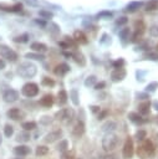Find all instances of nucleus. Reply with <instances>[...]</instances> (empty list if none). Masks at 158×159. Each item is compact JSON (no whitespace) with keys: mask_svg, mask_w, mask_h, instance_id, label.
Instances as JSON below:
<instances>
[{"mask_svg":"<svg viewBox=\"0 0 158 159\" xmlns=\"http://www.w3.org/2000/svg\"><path fill=\"white\" fill-rule=\"evenodd\" d=\"M36 72H37V68L31 62H22L17 67V75L24 78H31L36 75Z\"/></svg>","mask_w":158,"mask_h":159,"instance_id":"f03ea898","label":"nucleus"},{"mask_svg":"<svg viewBox=\"0 0 158 159\" xmlns=\"http://www.w3.org/2000/svg\"><path fill=\"white\" fill-rule=\"evenodd\" d=\"M4 134H5V137L10 138V137L14 134V127L10 125V124H6V125L4 127Z\"/></svg>","mask_w":158,"mask_h":159,"instance_id":"72a5a7b5","label":"nucleus"},{"mask_svg":"<svg viewBox=\"0 0 158 159\" xmlns=\"http://www.w3.org/2000/svg\"><path fill=\"white\" fill-rule=\"evenodd\" d=\"M137 97H138L139 99H146V98H149V96H148V93H147V92H139V93H137Z\"/></svg>","mask_w":158,"mask_h":159,"instance_id":"603ef678","label":"nucleus"},{"mask_svg":"<svg viewBox=\"0 0 158 159\" xmlns=\"http://www.w3.org/2000/svg\"><path fill=\"white\" fill-rule=\"evenodd\" d=\"M126 75H127V72L124 68H114L111 72V80L113 82H119L126 78Z\"/></svg>","mask_w":158,"mask_h":159,"instance_id":"6e6552de","label":"nucleus"},{"mask_svg":"<svg viewBox=\"0 0 158 159\" xmlns=\"http://www.w3.org/2000/svg\"><path fill=\"white\" fill-rule=\"evenodd\" d=\"M36 122H34V120H30V122H24L22 123V128H24V130H26V132H29V130H34L35 128H36Z\"/></svg>","mask_w":158,"mask_h":159,"instance_id":"cd10ccee","label":"nucleus"},{"mask_svg":"<svg viewBox=\"0 0 158 159\" xmlns=\"http://www.w3.org/2000/svg\"><path fill=\"white\" fill-rule=\"evenodd\" d=\"M146 10L147 11H156V10H158V0H149L146 4Z\"/></svg>","mask_w":158,"mask_h":159,"instance_id":"393cba45","label":"nucleus"},{"mask_svg":"<svg viewBox=\"0 0 158 159\" xmlns=\"http://www.w3.org/2000/svg\"><path fill=\"white\" fill-rule=\"evenodd\" d=\"M90 108H91V111H92L93 113H100V111H101V108H100L98 106H91Z\"/></svg>","mask_w":158,"mask_h":159,"instance_id":"864d4df0","label":"nucleus"},{"mask_svg":"<svg viewBox=\"0 0 158 159\" xmlns=\"http://www.w3.org/2000/svg\"><path fill=\"white\" fill-rule=\"evenodd\" d=\"M134 154V144H133V139L131 137H127L123 144V149H122V155L124 159H131Z\"/></svg>","mask_w":158,"mask_h":159,"instance_id":"423d86ee","label":"nucleus"},{"mask_svg":"<svg viewBox=\"0 0 158 159\" xmlns=\"http://www.w3.org/2000/svg\"><path fill=\"white\" fill-rule=\"evenodd\" d=\"M83 133H85V124H83V122L82 120H77L75 123L73 128H72V134L75 137L80 138L81 135H83Z\"/></svg>","mask_w":158,"mask_h":159,"instance_id":"9b49d317","label":"nucleus"},{"mask_svg":"<svg viewBox=\"0 0 158 159\" xmlns=\"http://www.w3.org/2000/svg\"><path fill=\"white\" fill-rule=\"evenodd\" d=\"M119 144V137L114 133H107L102 139V148L106 152H112Z\"/></svg>","mask_w":158,"mask_h":159,"instance_id":"f257e3e1","label":"nucleus"},{"mask_svg":"<svg viewBox=\"0 0 158 159\" xmlns=\"http://www.w3.org/2000/svg\"><path fill=\"white\" fill-rule=\"evenodd\" d=\"M136 138H137L138 142H143V140L147 138V132H146L144 129H139V130H137V133H136Z\"/></svg>","mask_w":158,"mask_h":159,"instance_id":"473e14b6","label":"nucleus"},{"mask_svg":"<svg viewBox=\"0 0 158 159\" xmlns=\"http://www.w3.org/2000/svg\"><path fill=\"white\" fill-rule=\"evenodd\" d=\"M68 71H70V66H68L67 63H60V65H57V66L55 67V70H53L55 75H57V76H65Z\"/></svg>","mask_w":158,"mask_h":159,"instance_id":"4468645a","label":"nucleus"},{"mask_svg":"<svg viewBox=\"0 0 158 159\" xmlns=\"http://www.w3.org/2000/svg\"><path fill=\"white\" fill-rule=\"evenodd\" d=\"M72 57H73V60L76 61V63L81 65V66H85V65H86V58H85V56H83L81 52H75V53H72Z\"/></svg>","mask_w":158,"mask_h":159,"instance_id":"5701e85b","label":"nucleus"},{"mask_svg":"<svg viewBox=\"0 0 158 159\" xmlns=\"http://www.w3.org/2000/svg\"><path fill=\"white\" fill-rule=\"evenodd\" d=\"M61 159H75V154H73V152H70V150H67V152L62 153V157H61Z\"/></svg>","mask_w":158,"mask_h":159,"instance_id":"37998d69","label":"nucleus"},{"mask_svg":"<svg viewBox=\"0 0 158 159\" xmlns=\"http://www.w3.org/2000/svg\"><path fill=\"white\" fill-rule=\"evenodd\" d=\"M27 40H29V35H27V34H22V35H19V36H16V37L14 39V41H15V42H21V43H24V42H27Z\"/></svg>","mask_w":158,"mask_h":159,"instance_id":"c9c22d12","label":"nucleus"},{"mask_svg":"<svg viewBox=\"0 0 158 159\" xmlns=\"http://www.w3.org/2000/svg\"><path fill=\"white\" fill-rule=\"evenodd\" d=\"M61 135H62V130H61V129L52 130V132H50L49 134H46L45 142H46V143H53L55 140H57L58 138H61Z\"/></svg>","mask_w":158,"mask_h":159,"instance_id":"f8f14e48","label":"nucleus"},{"mask_svg":"<svg viewBox=\"0 0 158 159\" xmlns=\"http://www.w3.org/2000/svg\"><path fill=\"white\" fill-rule=\"evenodd\" d=\"M30 138H31L30 133H29V132H26V130H24V132H20V133L17 134L16 140H17V142H22V143H25V142H29V140H30Z\"/></svg>","mask_w":158,"mask_h":159,"instance_id":"b1692460","label":"nucleus"},{"mask_svg":"<svg viewBox=\"0 0 158 159\" xmlns=\"http://www.w3.org/2000/svg\"><path fill=\"white\" fill-rule=\"evenodd\" d=\"M0 56H2L10 62H15L17 60V53L5 45H0Z\"/></svg>","mask_w":158,"mask_h":159,"instance_id":"0eeeda50","label":"nucleus"},{"mask_svg":"<svg viewBox=\"0 0 158 159\" xmlns=\"http://www.w3.org/2000/svg\"><path fill=\"white\" fill-rule=\"evenodd\" d=\"M41 83H42L44 86H46V87H52V86H55V81H53L52 78H50V77H44L42 81H41Z\"/></svg>","mask_w":158,"mask_h":159,"instance_id":"e433bc0d","label":"nucleus"},{"mask_svg":"<svg viewBox=\"0 0 158 159\" xmlns=\"http://www.w3.org/2000/svg\"><path fill=\"white\" fill-rule=\"evenodd\" d=\"M103 159H117V157L114 154H107L103 157Z\"/></svg>","mask_w":158,"mask_h":159,"instance_id":"5fc2aeb1","label":"nucleus"},{"mask_svg":"<svg viewBox=\"0 0 158 159\" xmlns=\"http://www.w3.org/2000/svg\"><path fill=\"white\" fill-rule=\"evenodd\" d=\"M128 22V19L126 17V16H121V17H118L117 20H116V25H124V24H127Z\"/></svg>","mask_w":158,"mask_h":159,"instance_id":"c03bdc74","label":"nucleus"},{"mask_svg":"<svg viewBox=\"0 0 158 159\" xmlns=\"http://www.w3.org/2000/svg\"><path fill=\"white\" fill-rule=\"evenodd\" d=\"M35 22H36L37 25H41V26H45V25H46V22L42 21V20H35Z\"/></svg>","mask_w":158,"mask_h":159,"instance_id":"6e6d98bb","label":"nucleus"},{"mask_svg":"<svg viewBox=\"0 0 158 159\" xmlns=\"http://www.w3.org/2000/svg\"><path fill=\"white\" fill-rule=\"evenodd\" d=\"M142 5H143V2H142V1H131V2L126 6V9H124V10H126L127 12H134V11H136L137 9H139Z\"/></svg>","mask_w":158,"mask_h":159,"instance_id":"a211bd4d","label":"nucleus"},{"mask_svg":"<svg viewBox=\"0 0 158 159\" xmlns=\"http://www.w3.org/2000/svg\"><path fill=\"white\" fill-rule=\"evenodd\" d=\"M31 48H32L35 52L40 53V52H45V51L47 50V46H46L45 43H42V42H32V43H31Z\"/></svg>","mask_w":158,"mask_h":159,"instance_id":"412c9836","label":"nucleus"},{"mask_svg":"<svg viewBox=\"0 0 158 159\" xmlns=\"http://www.w3.org/2000/svg\"><path fill=\"white\" fill-rule=\"evenodd\" d=\"M49 153V148L46 145H39L36 147V150H35V154L37 157H42V155H46Z\"/></svg>","mask_w":158,"mask_h":159,"instance_id":"bb28decb","label":"nucleus"},{"mask_svg":"<svg viewBox=\"0 0 158 159\" xmlns=\"http://www.w3.org/2000/svg\"><path fill=\"white\" fill-rule=\"evenodd\" d=\"M112 65H113V67H114V68H123L124 60H123V58H118V60H116Z\"/></svg>","mask_w":158,"mask_h":159,"instance_id":"79ce46f5","label":"nucleus"},{"mask_svg":"<svg viewBox=\"0 0 158 159\" xmlns=\"http://www.w3.org/2000/svg\"><path fill=\"white\" fill-rule=\"evenodd\" d=\"M105 87H106V82H105V81H101V82H98V83L95 84V89H97V91H101V89H103Z\"/></svg>","mask_w":158,"mask_h":159,"instance_id":"3c124183","label":"nucleus"},{"mask_svg":"<svg viewBox=\"0 0 158 159\" xmlns=\"http://www.w3.org/2000/svg\"><path fill=\"white\" fill-rule=\"evenodd\" d=\"M136 29H137V32H139V34H143V31H144V22L142 21V20H139V21H136Z\"/></svg>","mask_w":158,"mask_h":159,"instance_id":"ea45409f","label":"nucleus"},{"mask_svg":"<svg viewBox=\"0 0 158 159\" xmlns=\"http://www.w3.org/2000/svg\"><path fill=\"white\" fill-rule=\"evenodd\" d=\"M119 39H121L123 42H126V41L129 39V29H122V30L119 31Z\"/></svg>","mask_w":158,"mask_h":159,"instance_id":"2f4dec72","label":"nucleus"},{"mask_svg":"<svg viewBox=\"0 0 158 159\" xmlns=\"http://www.w3.org/2000/svg\"><path fill=\"white\" fill-rule=\"evenodd\" d=\"M40 104L45 108H50L53 104V96L52 94H45L41 99H40Z\"/></svg>","mask_w":158,"mask_h":159,"instance_id":"2eb2a0df","label":"nucleus"},{"mask_svg":"<svg viewBox=\"0 0 158 159\" xmlns=\"http://www.w3.org/2000/svg\"><path fill=\"white\" fill-rule=\"evenodd\" d=\"M51 120H52V119H51V117H49V116H44V117L40 119V123L46 125V124H50V123H51Z\"/></svg>","mask_w":158,"mask_h":159,"instance_id":"8fccbe9b","label":"nucleus"},{"mask_svg":"<svg viewBox=\"0 0 158 159\" xmlns=\"http://www.w3.org/2000/svg\"><path fill=\"white\" fill-rule=\"evenodd\" d=\"M149 35L152 37H158V25H152L149 27Z\"/></svg>","mask_w":158,"mask_h":159,"instance_id":"a19ab883","label":"nucleus"},{"mask_svg":"<svg viewBox=\"0 0 158 159\" xmlns=\"http://www.w3.org/2000/svg\"><path fill=\"white\" fill-rule=\"evenodd\" d=\"M73 37H75V40L77 41V42H80V43H87V36L82 32V31H80V30H77V31H75V34H73Z\"/></svg>","mask_w":158,"mask_h":159,"instance_id":"aec40b11","label":"nucleus"},{"mask_svg":"<svg viewBox=\"0 0 158 159\" xmlns=\"http://www.w3.org/2000/svg\"><path fill=\"white\" fill-rule=\"evenodd\" d=\"M156 152V148H154V144L152 140L149 139H144L143 140V145L141 147V150L138 149V155H142V157H151Z\"/></svg>","mask_w":158,"mask_h":159,"instance_id":"39448f33","label":"nucleus"},{"mask_svg":"<svg viewBox=\"0 0 158 159\" xmlns=\"http://www.w3.org/2000/svg\"><path fill=\"white\" fill-rule=\"evenodd\" d=\"M154 106H156V107H157V108H156V109H158V102H157V101H156V102H154Z\"/></svg>","mask_w":158,"mask_h":159,"instance_id":"13d9d810","label":"nucleus"},{"mask_svg":"<svg viewBox=\"0 0 158 159\" xmlns=\"http://www.w3.org/2000/svg\"><path fill=\"white\" fill-rule=\"evenodd\" d=\"M96 81H97V77L93 76V75H91V76H88V77L85 80V86H86V87L95 86V84H96Z\"/></svg>","mask_w":158,"mask_h":159,"instance_id":"7c9ffc66","label":"nucleus"},{"mask_svg":"<svg viewBox=\"0 0 158 159\" xmlns=\"http://www.w3.org/2000/svg\"><path fill=\"white\" fill-rule=\"evenodd\" d=\"M39 15L41 16V17H44V19H51L52 16H53V14L51 12V11H47V10H39Z\"/></svg>","mask_w":158,"mask_h":159,"instance_id":"4c0bfd02","label":"nucleus"},{"mask_svg":"<svg viewBox=\"0 0 158 159\" xmlns=\"http://www.w3.org/2000/svg\"><path fill=\"white\" fill-rule=\"evenodd\" d=\"M21 93L27 97V98H32L35 96L39 94V86L34 82H29V83H25L22 86V89H21Z\"/></svg>","mask_w":158,"mask_h":159,"instance_id":"20e7f679","label":"nucleus"},{"mask_svg":"<svg viewBox=\"0 0 158 159\" xmlns=\"http://www.w3.org/2000/svg\"><path fill=\"white\" fill-rule=\"evenodd\" d=\"M100 19H109V17H112L113 16V12L112 11H101V12H98V15H97Z\"/></svg>","mask_w":158,"mask_h":159,"instance_id":"58836bf2","label":"nucleus"},{"mask_svg":"<svg viewBox=\"0 0 158 159\" xmlns=\"http://www.w3.org/2000/svg\"><path fill=\"white\" fill-rule=\"evenodd\" d=\"M70 98H71V101H72V103H73L75 106H78V104H80L77 89H71V92H70Z\"/></svg>","mask_w":158,"mask_h":159,"instance_id":"c85d7f7f","label":"nucleus"},{"mask_svg":"<svg viewBox=\"0 0 158 159\" xmlns=\"http://www.w3.org/2000/svg\"><path fill=\"white\" fill-rule=\"evenodd\" d=\"M2 68H5V61L0 58V70H2Z\"/></svg>","mask_w":158,"mask_h":159,"instance_id":"4d7b16f0","label":"nucleus"},{"mask_svg":"<svg viewBox=\"0 0 158 159\" xmlns=\"http://www.w3.org/2000/svg\"><path fill=\"white\" fill-rule=\"evenodd\" d=\"M25 57L26 58H32V60H40V61H42L44 58H45V56L44 55H41V53H37V52H29V53H26L25 55Z\"/></svg>","mask_w":158,"mask_h":159,"instance_id":"c756f323","label":"nucleus"},{"mask_svg":"<svg viewBox=\"0 0 158 159\" xmlns=\"http://www.w3.org/2000/svg\"><path fill=\"white\" fill-rule=\"evenodd\" d=\"M2 98L5 102L7 103H12V102H16L19 99V92L15 91V89H7L2 94Z\"/></svg>","mask_w":158,"mask_h":159,"instance_id":"1a4fd4ad","label":"nucleus"},{"mask_svg":"<svg viewBox=\"0 0 158 159\" xmlns=\"http://www.w3.org/2000/svg\"><path fill=\"white\" fill-rule=\"evenodd\" d=\"M157 88H158V82L154 81V82H151V83L147 84V87H146V92H147V93H148V92H154Z\"/></svg>","mask_w":158,"mask_h":159,"instance_id":"f704fd0d","label":"nucleus"},{"mask_svg":"<svg viewBox=\"0 0 158 159\" xmlns=\"http://www.w3.org/2000/svg\"><path fill=\"white\" fill-rule=\"evenodd\" d=\"M128 118H129V120L133 122L134 124H143V123H146V119H143L142 116H141L139 113H136V112H131V113L128 114Z\"/></svg>","mask_w":158,"mask_h":159,"instance_id":"dca6fc26","label":"nucleus"},{"mask_svg":"<svg viewBox=\"0 0 158 159\" xmlns=\"http://www.w3.org/2000/svg\"><path fill=\"white\" fill-rule=\"evenodd\" d=\"M1 142H2V138H1V134H0V144H1Z\"/></svg>","mask_w":158,"mask_h":159,"instance_id":"bf43d9fd","label":"nucleus"},{"mask_svg":"<svg viewBox=\"0 0 158 159\" xmlns=\"http://www.w3.org/2000/svg\"><path fill=\"white\" fill-rule=\"evenodd\" d=\"M107 116H108V111H106V109H105V111H100V113L97 114V119H98V120H102V119H105Z\"/></svg>","mask_w":158,"mask_h":159,"instance_id":"de8ad7c7","label":"nucleus"},{"mask_svg":"<svg viewBox=\"0 0 158 159\" xmlns=\"http://www.w3.org/2000/svg\"><path fill=\"white\" fill-rule=\"evenodd\" d=\"M50 31H51L53 35H56V34H58V32H60V29H58V26H57L56 24L51 22V24H50Z\"/></svg>","mask_w":158,"mask_h":159,"instance_id":"a18cd8bd","label":"nucleus"},{"mask_svg":"<svg viewBox=\"0 0 158 159\" xmlns=\"http://www.w3.org/2000/svg\"><path fill=\"white\" fill-rule=\"evenodd\" d=\"M14 153L19 157H26L31 153V149L27 145H17L14 148Z\"/></svg>","mask_w":158,"mask_h":159,"instance_id":"ddd939ff","label":"nucleus"},{"mask_svg":"<svg viewBox=\"0 0 158 159\" xmlns=\"http://www.w3.org/2000/svg\"><path fill=\"white\" fill-rule=\"evenodd\" d=\"M67 101H68V94H67V92H66L65 89L58 91V94H57V102H58V104L63 106V104L67 103Z\"/></svg>","mask_w":158,"mask_h":159,"instance_id":"6ab92c4d","label":"nucleus"},{"mask_svg":"<svg viewBox=\"0 0 158 159\" xmlns=\"http://www.w3.org/2000/svg\"><path fill=\"white\" fill-rule=\"evenodd\" d=\"M149 111H151V103L149 102H143L138 106V113L141 116H147L149 114Z\"/></svg>","mask_w":158,"mask_h":159,"instance_id":"f3484780","label":"nucleus"},{"mask_svg":"<svg viewBox=\"0 0 158 159\" xmlns=\"http://www.w3.org/2000/svg\"><path fill=\"white\" fill-rule=\"evenodd\" d=\"M101 128H102L103 132H108V133H109V132H112L113 129L117 128V123L113 122V120H108V122H106Z\"/></svg>","mask_w":158,"mask_h":159,"instance_id":"4be33fe9","label":"nucleus"},{"mask_svg":"<svg viewBox=\"0 0 158 159\" xmlns=\"http://www.w3.org/2000/svg\"><path fill=\"white\" fill-rule=\"evenodd\" d=\"M101 43H109L111 42V36H108L107 34H103L102 35V39L100 40Z\"/></svg>","mask_w":158,"mask_h":159,"instance_id":"09e8293b","label":"nucleus"},{"mask_svg":"<svg viewBox=\"0 0 158 159\" xmlns=\"http://www.w3.org/2000/svg\"><path fill=\"white\" fill-rule=\"evenodd\" d=\"M7 117L10 118V119H12V120H19V119H22L24 117H25V113L21 111V109H19V108H11V109H9L7 111Z\"/></svg>","mask_w":158,"mask_h":159,"instance_id":"9d476101","label":"nucleus"},{"mask_svg":"<svg viewBox=\"0 0 158 159\" xmlns=\"http://www.w3.org/2000/svg\"><path fill=\"white\" fill-rule=\"evenodd\" d=\"M55 118L63 123H70L75 118V111L72 108H62L55 113Z\"/></svg>","mask_w":158,"mask_h":159,"instance_id":"7ed1b4c3","label":"nucleus"},{"mask_svg":"<svg viewBox=\"0 0 158 159\" xmlns=\"http://www.w3.org/2000/svg\"><path fill=\"white\" fill-rule=\"evenodd\" d=\"M57 150L60 152V153H65V152H67L68 150V142L66 140V139H63V140H61L58 144H57Z\"/></svg>","mask_w":158,"mask_h":159,"instance_id":"a878e982","label":"nucleus"},{"mask_svg":"<svg viewBox=\"0 0 158 159\" xmlns=\"http://www.w3.org/2000/svg\"><path fill=\"white\" fill-rule=\"evenodd\" d=\"M146 57L148 60H152V61H158V53L157 52H149L146 55Z\"/></svg>","mask_w":158,"mask_h":159,"instance_id":"49530a36","label":"nucleus"}]
</instances>
